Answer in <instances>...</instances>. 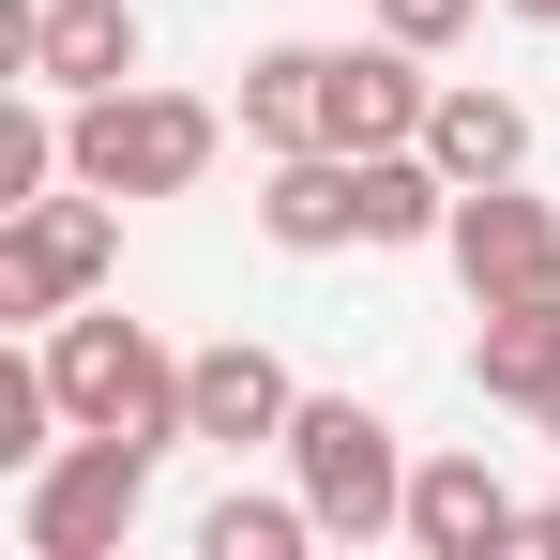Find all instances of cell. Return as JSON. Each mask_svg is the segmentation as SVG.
I'll return each mask as SVG.
<instances>
[{
    "mask_svg": "<svg viewBox=\"0 0 560 560\" xmlns=\"http://www.w3.org/2000/svg\"><path fill=\"white\" fill-rule=\"evenodd\" d=\"M46 378H61V424H106V440H197L183 424V349L167 334H137V318H106V303H77V318H46Z\"/></svg>",
    "mask_w": 560,
    "mask_h": 560,
    "instance_id": "obj_1",
    "label": "cell"
},
{
    "mask_svg": "<svg viewBox=\"0 0 560 560\" xmlns=\"http://www.w3.org/2000/svg\"><path fill=\"white\" fill-rule=\"evenodd\" d=\"M273 455H288V485L318 500V546H378V530H409V455H394V424H378L364 394H303Z\"/></svg>",
    "mask_w": 560,
    "mask_h": 560,
    "instance_id": "obj_2",
    "label": "cell"
},
{
    "mask_svg": "<svg viewBox=\"0 0 560 560\" xmlns=\"http://www.w3.org/2000/svg\"><path fill=\"white\" fill-rule=\"evenodd\" d=\"M212 152H228V106L152 92V77H121V92L77 106V183H106V197H197Z\"/></svg>",
    "mask_w": 560,
    "mask_h": 560,
    "instance_id": "obj_3",
    "label": "cell"
},
{
    "mask_svg": "<svg viewBox=\"0 0 560 560\" xmlns=\"http://www.w3.org/2000/svg\"><path fill=\"white\" fill-rule=\"evenodd\" d=\"M137 500H152V440H106V424H77L61 455L15 485V546H31V560H121Z\"/></svg>",
    "mask_w": 560,
    "mask_h": 560,
    "instance_id": "obj_4",
    "label": "cell"
},
{
    "mask_svg": "<svg viewBox=\"0 0 560 560\" xmlns=\"http://www.w3.org/2000/svg\"><path fill=\"white\" fill-rule=\"evenodd\" d=\"M106 273H121V197H106V183L0 212V318H77Z\"/></svg>",
    "mask_w": 560,
    "mask_h": 560,
    "instance_id": "obj_5",
    "label": "cell"
},
{
    "mask_svg": "<svg viewBox=\"0 0 560 560\" xmlns=\"http://www.w3.org/2000/svg\"><path fill=\"white\" fill-rule=\"evenodd\" d=\"M440 243H455L469 303H560V212H546L530 183H469Z\"/></svg>",
    "mask_w": 560,
    "mask_h": 560,
    "instance_id": "obj_6",
    "label": "cell"
},
{
    "mask_svg": "<svg viewBox=\"0 0 560 560\" xmlns=\"http://www.w3.org/2000/svg\"><path fill=\"white\" fill-rule=\"evenodd\" d=\"M424 46H394V31H378V46H334V61H318V152H409V137H424Z\"/></svg>",
    "mask_w": 560,
    "mask_h": 560,
    "instance_id": "obj_7",
    "label": "cell"
},
{
    "mask_svg": "<svg viewBox=\"0 0 560 560\" xmlns=\"http://www.w3.org/2000/svg\"><path fill=\"white\" fill-rule=\"evenodd\" d=\"M288 409H303V378H288L258 334H212V349H183V424L212 440V455H258V440H288Z\"/></svg>",
    "mask_w": 560,
    "mask_h": 560,
    "instance_id": "obj_8",
    "label": "cell"
},
{
    "mask_svg": "<svg viewBox=\"0 0 560 560\" xmlns=\"http://www.w3.org/2000/svg\"><path fill=\"white\" fill-rule=\"evenodd\" d=\"M409 546L424 560H500V546H530V500L485 455H424L409 469Z\"/></svg>",
    "mask_w": 560,
    "mask_h": 560,
    "instance_id": "obj_9",
    "label": "cell"
},
{
    "mask_svg": "<svg viewBox=\"0 0 560 560\" xmlns=\"http://www.w3.org/2000/svg\"><path fill=\"white\" fill-rule=\"evenodd\" d=\"M258 228H273L288 258H334V243H364V152H273V183H258Z\"/></svg>",
    "mask_w": 560,
    "mask_h": 560,
    "instance_id": "obj_10",
    "label": "cell"
},
{
    "mask_svg": "<svg viewBox=\"0 0 560 560\" xmlns=\"http://www.w3.org/2000/svg\"><path fill=\"white\" fill-rule=\"evenodd\" d=\"M137 77V0H46L31 15V92H121Z\"/></svg>",
    "mask_w": 560,
    "mask_h": 560,
    "instance_id": "obj_11",
    "label": "cell"
},
{
    "mask_svg": "<svg viewBox=\"0 0 560 560\" xmlns=\"http://www.w3.org/2000/svg\"><path fill=\"white\" fill-rule=\"evenodd\" d=\"M469 378L560 440V303H485V334H469Z\"/></svg>",
    "mask_w": 560,
    "mask_h": 560,
    "instance_id": "obj_12",
    "label": "cell"
},
{
    "mask_svg": "<svg viewBox=\"0 0 560 560\" xmlns=\"http://www.w3.org/2000/svg\"><path fill=\"white\" fill-rule=\"evenodd\" d=\"M424 152L455 167V197L469 183H515V167H530V106H515V92H440V106H424Z\"/></svg>",
    "mask_w": 560,
    "mask_h": 560,
    "instance_id": "obj_13",
    "label": "cell"
},
{
    "mask_svg": "<svg viewBox=\"0 0 560 560\" xmlns=\"http://www.w3.org/2000/svg\"><path fill=\"white\" fill-rule=\"evenodd\" d=\"M318 61L334 46H258L243 61V137L258 152H318Z\"/></svg>",
    "mask_w": 560,
    "mask_h": 560,
    "instance_id": "obj_14",
    "label": "cell"
},
{
    "mask_svg": "<svg viewBox=\"0 0 560 560\" xmlns=\"http://www.w3.org/2000/svg\"><path fill=\"white\" fill-rule=\"evenodd\" d=\"M318 546V500H258V485H228L212 515H197V560H303Z\"/></svg>",
    "mask_w": 560,
    "mask_h": 560,
    "instance_id": "obj_15",
    "label": "cell"
},
{
    "mask_svg": "<svg viewBox=\"0 0 560 560\" xmlns=\"http://www.w3.org/2000/svg\"><path fill=\"white\" fill-rule=\"evenodd\" d=\"M469 15H485V0H378V31H394V46H424V61H440V46H455Z\"/></svg>",
    "mask_w": 560,
    "mask_h": 560,
    "instance_id": "obj_16",
    "label": "cell"
},
{
    "mask_svg": "<svg viewBox=\"0 0 560 560\" xmlns=\"http://www.w3.org/2000/svg\"><path fill=\"white\" fill-rule=\"evenodd\" d=\"M530 546H560V485H546V500H530Z\"/></svg>",
    "mask_w": 560,
    "mask_h": 560,
    "instance_id": "obj_17",
    "label": "cell"
},
{
    "mask_svg": "<svg viewBox=\"0 0 560 560\" xmlns=\"http://www.w3.org/2000/svg\"><path fill=\"white\" fill-rule=\"evenodd\" d=\"M500 15H530V31H560V0H500Z\"/></svg>",
    "mask_w": 560,
    "mask_h": 560,
    "instance_id": "obj_18",
    "label": "cell"
}]
</instances>
